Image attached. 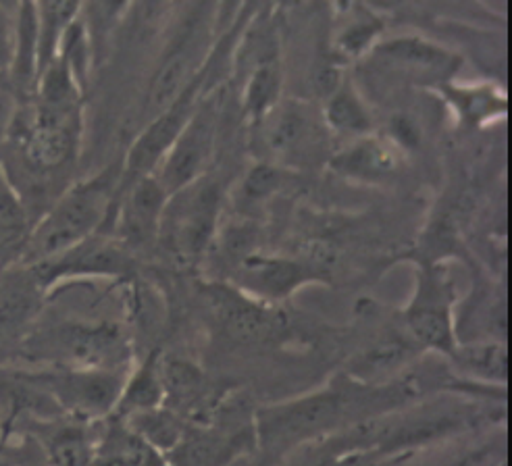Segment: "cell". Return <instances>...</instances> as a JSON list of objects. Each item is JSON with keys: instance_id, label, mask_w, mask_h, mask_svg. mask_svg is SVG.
<instances>
[{"instance_id": "obj_1", "label": "cell", "mask_w": 512, "mask_h": 466, "mask_svg": "<svg viewBox=\"0 0 512 466\" xmlns=\"http://www.w3.org/2000/svg\"><path fill=\"white\" fill-rule=\"evenodd\" d=\"M82 142L80 100L30 96L9 121L0 165L36 221L69 186Z\"/></svg>"}, {"instance_id": "obj_2", "label": "cell", "mask_w": 512, "mask_h": 466, "mask_svg": "<svg viewBox=\"0 0 512 466\" xmlns=\"http://www.w3.org/2000/svg\"><path fill=\"white\" fill-rule=\"evenodd\" d=\"M411 383H367L352 375H338L319 392L265 406L254 412L256 450L269 462L329 433L388 414L415 396Z\"/></svg>"}, {"instance_id": "obj_3", "label": "cell", "mask_w": 512, "mask_h": 466, "mask_svg": "<svg viewBox=\"0 0 512 466\" xmlns=\"http://www.w3.org/2000/svg\"><path fill=\"white\" fill-rule=\"evenodd\" d=\"M121 181V163L71 184L34 221L19 265H34L55 256L94 233H105Z\"/></svg>"}, {"instance_id": "obj_4", "label": "cell", "mask_w": 512, "mask_h": 466, "mask_svg": "<svg viewBox=\"0 0 512 466\" xmlns=\"http://www.w3.org/2000/svg\"><path fill=\"white\" fill-rule=\"evenodd\" d=\"M15 360H23V365L130 371L132 346L127 333L111 321L65 319L42 325L38 319Z\"/></svg>"}, {"instance_id": "obj_5", "label": "cell", "mask_w": 512, "mask_h": 466, "mask_svg": "<svg viewBox=\"0 0 512 466\" xmlns=\"http://www.w3.org/2000/svg\"><path fill=\"white\" fill-rule=\"evenodd\" d=\"M221 188L209 175L169 194L159 225V244L182 267L196 265L219 233Z\"/></svg>"}, {"instance_id": "obj_6", "label": "cell", "mask_w": 512, "mask_h": 466, "mask_svg": "<svg viewBox=\"0 0 512 466\" xmlns=\"http://www.w3.org/2000/svg\"><path fill=\"white\" fill-rule=\"evenodd\" d=\"M25 375L57 404L65 417L98 423L111 417L127 371L19 365Z\"/></svg>"}, {"instance_id": "obj_7", "label": "cell", "mask_w": 512, "mask_h": 466, "mask_svg": "<svg viewBox=\"0 0 512 466\" xmlns=\"http://www.w3.org/2000/svg\"><path fill=\"white\" fill-rule=\"evenodd\" d=\"M456 286L442 265H423L411 302L402 310V329L419 350L450 360L458 348L454 327Z\"/></svg>"}, {"instance_id": "obj_8", "label": "cell", "mask_w": 512, "mask_h": 466, "mask_svg": "<svg viewBox=\"0 0 512 466\" xmlns=\"http://www.w3.org/2000/svg\"><path fill=\"white\" fill-rule=\"evenodd\" d=\"M32 271L36 281L50 296L63 286L84 279H123L136 267V256L111 233H94L46 261L23 265Z\"/></svg>"}, {"instance_id": "obj_9", "label": "cell", "mask_w": 512, "mask_h": 466, "mask_svg": "<svg viewBox=\"0 0 512 466\" xmlns=\"http://www.w3.org/2000/svg\"><path fill=\"white\" fill-rule=\"evenodd\" d=\"M207 304L217 327L238 344L269 346L288 333V319L277 304L254 298L232 283H211Z\"/></svg>"}, {"instance_id": "obj_10", "label": "cell", "mask_w": 512, "mask_h": 466, "mask_svg": "<svg viewBox=\"0 0 512 466\" xmlns=\"http://www.w3.org/2000/svg\"><path fill=\"white\" fill-rule=\"evenodd\" d=\"M46 298L28 267L0 269V367L15 362L25 338L42 317Z\"/></svg>"}, {"instance_id": "obj_11", "label": "cell", "mask_w": 512, "mask_h": 466, "mask_svg": "<svg viewBox=\"0 0 512 466\" xmlns=\"http://www.w3.org/2000/svg\"><path fill=\"white\" fill-rule=\"evenodd\" d=\"M256 450L254 414L248 421H225L221 410L209 425H196L169 454V466H232Z\"/></svg>"}, {"instance_id": "obj_12", "label": "cell", "mask_w": 512, "mask_h": 466, "mask_svg": "<svg viewBox=\"0 0 512 466\" xmlns=\"http://www.w3.org/2000/svg\"><path fill=\"white\" fill-rule=\"evenodd\" d=\"M167 198L169 194L155 175L134 181L117 196L105 233H111L132 252L157 244Z\"/></svg>"}, {"instance_id": "obj_13", "label": "cell", "mask_w": 512, "mask_h": 466, "mask_svg": "<svg viewBox=\"0 0 512 466\" xmlns=\"http://www.w3.org/2000/svg\"><path fill=\"white\" fill-rule=\"evenodd\" d=\"M234 281L236 283H232V286L240 288L242 292L271 304H279L294 296L300 288L309 286V283L325 281V275L315 271L311 265L294 261V258L250 252L238 261Z\"/></svg>"}, {"instance_id": "obj_14", "label": "cell", "mask_w": 512, "mask_h": 466, "mask_svg": "<svg viewBox=\"0 0 512 466\" xmlns=\"http://www.w3.org/2000/svg\"><path fill=\"white\" fill-rule=\"evenodd\" d=\"M98 423L71 417L23 421L9 433L30 437L42 452L48 466H90L96 454Z\"/></svg>"}, {"instance_id": "obj_15", "label": "cell", "mask_w": 512, "mask_h": 466, "mask_svg": "<svg viewBox=\"0 0 512 466\" xmlns=\"http://www.w3.org/2000/svg\"><path fill=\"white\" fill-rule=\"evenodd\" d=\"M215 119L211 113H194L171 142L155 177L167 194L177 192L204 175L213 154Z\"/></svg>"}, {"instance_id": "obj_16", "label": "cell", "mask_w": 512, "mask_h": 466, "mask_svg": "<svg viewBox=\"0 0 512 466\" xmlns=\"http://www.w3.org/2000/svg\"><path fill=\"white\" fill-rule=\"evenodd\" d=\"M96 454L117 466H169L167 456L119 417H107L98 425Z\"/></svg>"}, {"instance_id": "obj_17", "label": "cell", "mask_w": 512, "mask_h": 466, "mask_svg": "<svg viewBox=\"0 0 512 466\" xmlns=\"http://www.w3.org/2000/svg\"><path fill=\"white\" fill-rule=\"evenodd\" d=\"M165 404V385L161 375V352H148L125 375L113 417L127 419L132 414Z\"/></svg>"}, {"instance_id": "obj_18", "label": "cell", "mask_w": 512, "mask_h": 466, "mask_svg": "<svg viewBox=\"0 0 512 466\" xmlns=\"http://www.w3.org/2000/svg\"><path fill=\"white\" fill-rule=\"evenodd\" d=\"M32 225L28 206L0 165V269L19 265Z\"/></svg>"}, {"instance_id": "obj_19", "label": "cell", "mask_w": 512, "mask_h": 466, "mask_svg": "<svg viewBox=\"0 0 512 466\" xmlns=\"http://www.w3.org/2000/svg\"><path fill=\"white\" fill-rule=\"evenodd\" d=\"M331 165L348 179L379 184V181H388L396 175L398 154L396 148L386 142L363 138L342 150Z\"/></svg>"}, {"instance_id": "obj_20", "label": "cell", "mask_w": 512, "mask_h": 466, "mask_svg": "<svg viewBox=\"0 0 512 466\" xmlns=\"http://www.w3.org/2000/svg\"><path fill=\"white\" fill-rule=\"evenodd\" d=\"M377 53L388 63L400 67L406 75L419 77V80H423V77H429V80H446L458 65V59L450 55L448 50L415 38L394 40L381 46Z\"/></svg>"}, {"instance_id": "obj_21", "label": "cell", "mask_w": 512, "mask_h": 466, "mask_svg": "<svg viewBox=\"0 0 512 466\" xmlns=\"http://www.w3.org/2000/svg\"><path fill=\"white\" fill-rule=\"evenodd\" d=\"M325 121L342 136L361 138L371 132L373 119L365 107L363 98L358 96L348 84H340L331 92L325 102Z\"/></svg>"}, {"instance_id": "obj_22", "label": "cell", "mask_w": 512, "mask_h": 466, "mask_svg": "<svg viewBox=\"0 0 512 466\" xmlns=\"http://www.w3.org/2000/svg\"><path fill=\"white\" fill-rule=\"evenodd\" d=\"M450 362L467 377L488 381L494 385L506 383L508 354L502 344H490V342L488 344L485 342L471 344V346L458 344Z\"/></svg>"}, {"instance_id": "obj_23", "label": "cell", "mask_w": 512, "mask_h": 466, "mask_svg": "<svg viewBox=\"0 0 512 466\" xmlns=\"http://www.w3.org/2000/svg\"><path fill=\"white\" fill-rule=\"evenodd\" d=\"M123 421L134 431H138L144 439H148L152 446L159 448L165 456L182 442V437L190 429V425L167 406L132 414V417H127Z\"/></svg>"}, {"instance_id": "obj_24", "label": "cell", "mask_w": 512, "mask_h": 466, "mask_svg": "<svg viewBox=\"0 0 512 466\" xmlns=\"http://www.w3.org/2000/svg\"><path fill=\"white\" fill-rule=\"evenodd\" d=\"M309 134V119L298 109H286L277 115L269 127L267 142L275 152H288Z\"/></svg>"}, {"instance_id": "obj_25", "label": "cell", "mask_w": 512, "mask_h": 466, "mask_svg": "<svg viewBox=\"0 0 512 466\" xmlns=\"http://www.w3.org/2000/svg\"><path fill=\"white\" fill-rule=\"evenodd\" d=\"M279 77L273 65H263L259 71L252 75L246 105L252 115H263L267 109H271L273 100L277 98Z\"/></svg>"}, {"instance_id": "obj_26", "label": "cell", "mask_w": 512, "mask_h": 466, "mask_svg": "<svg viewBox=\"0 0 512 466\" xmlns=\"http://www.w3.org/2000/svg\"><path fill=\"white\" fill-rule=\"evenodd\" d=\"M281 184V175L271 165L254 167L246 179L242 181V200L244 202H263V198L271 196Z\"/></svg>"}, {"instance_id": "obj_27", "label": "cell", "mask_w": 512, "mask_h": 466, "mask_svg": "<svg viewBox=\"0 0 512 466\" xmlns=\"http://www.w3.org/2000/svg\"><path fill=\"white\" fill-rule=\"evenodd\" d=\"M15 42V13L0 3V75L9 73Z\"/></svg>"}, {"instance_id": "obj_28", "label": "cell", "mask_w": 512, "mask_h": 466, "mask_svg": "<svg viewBox=\"0 0 512 466\" xmlns=\"http://www.w3.org/2000/svg\"><path fill=\"white\" fill-rule=\"evenodd\" d=\"M0 3H3L9 11L15 13V9H17V5H19V0H0Z\"/></svg>"}]
</instances>
